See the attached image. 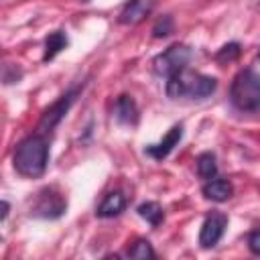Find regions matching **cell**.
Segmentation results:
<instances>
[{
	"mask_svg": "<svg viewBox=\"0 0 260 260\" xmlns=\"http://www.w3.org/2000/svg\"><path fill=\"white\" fill-rule=\"evenodd\" d=\"M47 162H49V134L37 130L35 134L24 136L16 144L12 154V165L20 177L26 179L43 177V173L47 171Z\"/></svg>",
	"mask_w": 260,
	"mask_h": 260,
	"instance_id": "1",
	"label": "cell"
},
{
	"mask_svg": "<svg viewBox=\"0 0 260 260\" xmlns=\"http://www.w3.org/2000/svg\"><path fill=\"white\" fill-rule=\"evenodd\" d=\"M217 87V79L199 71H193L189 67H183L181 71L167 77V95L171 100H205L209 98Z\"/></svg>",
	"mask_w": 260,
	"mask_h": 260,
	"instance_id": "2",
	"label": "cell"
},
{
	"mask_svg": "<svg viewBox=\"0 0 260 260\" xmlns=\"http://www.w3.org/2000/svg\"><path fill=\"white\" fill-rule=\"evenodd\" d=\"M230 102L240 112L260 110V73L254 69L238 71L230 85Z\"/></svg>",
	"mask_w": 260,
	"mask_h": 260,
	"instance_id": "3",
	"label": "cell"
},
{
	"mask_svg": "<svg viewBox=\"0 0 260 260\" xmlns=\"http://www.w3.org/2000/svg\"><path fill=\"white\" fill-rule=\"evenodd\" d=\"M65 211H67V197L55 185L43 187L30 205V215L43 219H57Z\"/></svg>",
	"mask_w": 260,
	"mask_h": 260,
	"instance_id": "4",
	"label": "cell"
},
{
	"mask_svg": "<svg viewBox=\"0 0 260 260\" xmlns=\"http://www.w3.org/2000/svg\"><path fill=\"white\" fill-rule=\"evenodd\" d=\"M193 57V51L187 47V45H171L169 49H165L162 53H158L154 59H152V71L160 77H169L177 71H181L183 67L189 65Z\"/></svg>",
	"mask_w": 260,
	"mask_h": 260,
	"instance_id": "5",
	"label": "cell"
},
{
	"mask_svg": "<svg viewBox=\"0 0 260 260\" xmlns=\"http://www.w3.org/2000/svg\"><path fill=\"white\" fill-rule=\"evenodd\" d=\"M83 89V83L81 85H75V87H71L69 91H65L55 104H51L45 112H43V116H41V122H39V132H43V134H49L63 118H65V114L69 112V108L73 106V102H75V98L79 95V91Z\"/></svg>",
	"mask_w": 260,
	"mask_h": 260,
	"instance_id": "6",
	"label": "cell"
},
{
	"mask_svg": "<svg viewBox=\"0 0 260 260\" xmlns=\"http://www.w3.org/2000/svg\"><path fill=\"white\" fill-rule=\"evenodd\" d=\"M228 228V215L223 211H211L199 230V246L201 248H213L223 238V232Z\"/></svg>",
	"mask_w": 260,
	"mask_h": 260,
	"instance_id": "7",
	"label": "cell"
},
{
	"mask_svg": "<svg viewBox=\"0 0 260 260\" xmlns=\"http://www.w3.org/2000/svg\"><path fill=\"white\" fill-rule=\"evenodd\" d=\"M154 6H156V0H128L118 14V22L134 26V24L142 22L154 10Z\"/></svg>",
	"mask_w": 260,
	"mask_h": 260,
	"instance_id": "8",
	"label": "cell"
},
{
	"mask_svg": "<svg viewBox=\"0 0 260 260\" xmlns=\"http://www.w3.org/2000/svg\"><path fill=\"white\" fill-rule=\"evenodd\" d=\"M181 138H183V124H175V126H171V130L162 136L160 142L148 144V146L144 148V154H148V156L154 158V160H162V158H167V156L173 152V148L181 142Z\"/></svg>",
	"mask_w": 260,
	"mask_h": 260,
	"instance_id": "9",
	"label": "cell"
},
{
	"mask_svg": "<svg viewBox=\"0 0 260 260\" xmlns=\"http://www.w3.org/2000/svg\"><path fill=\"white\" fill-rule=\"evenodd\" d=\"M114 118L118 120V124L122 126H136L138 124V118H140V112H138V106L134 102L132 95H118L116 98V104H114Z\"/></svg>",
	"mask_w": 260,
	"mask_h": 260,
	"instance_id": "10",
	"label": "cell"
},
{
	"mask_svg": "<svg viewBox=\"0 0 260 260\" xmlns=\"http://www.w3.org/2000/svg\"><path fill=\"white\" fill-rule=\"evenodd\" d=\"M201 193H203V197L209 199V201L223 203V201H228V199L234 195V187H232V183H230L228 179H219V177H215V179L205 181Z\"/></svg>",
	"mask_w": 260,
	"mask_h": 260,
	"instance_id": "11",
	"label": "cell"
},
{
	"mask_svg": "<svg viewBox=\"0 0 260 260\" xmlns=\"http://www.w3.org/2000/svg\"><path fill=\"white\" fill-rule=\"evenodd\" d=\"M124 209H126V197L122 195V191H110V193L102 199V203L98 205L95 215L108 219V217L120 215Z\"/></svg>",
	"mask_w": 260,
	"mask_h": 260,
	"instance_id": "12",
	"label": "cell"
},
{
	"mask_svg": "<svg viewBox=\"0 0 260 260\" xmlns=\"http://www.w3.org/2000/svg\"><path fill=\"white\" fill-rule=\"evenodd\" d=\"M69 45V41H67V35H65V30H55V32H51L47 39H45V53H43V61L47 63V61H51V59H55L65 47Z\"/></svg>",
	"mask_w": 260,
	"mask_h": 260,
	"instance_id": "13",
	"label": "cell"
},
{
	"mask_svg": "<svg viewBox=\"0 0 260 260\" xmlns=\"http://www.w3.org/2000/svg\"><path fill=\"white\" fill-rule=\"evenodd\" d=\"M195 167H197V175L203 179V181H209V179H215L217 177V158L213 152H201L195 160Z\"/></svg>",
	"mask_w": 260,
	"mask_h": 260,
	"instance_id": "14",
	"label": "cell"
},
{
	"mask_svg": "<svg viewBox=\"0 0 260 260\" xmlns=\"http://www.w3.org/2000/svg\"><path fill=\"white\" fill-rule=\"evenodd\" d=\"M138 215L142 217V219H146L152 228H158L160 223H162V219H165V209L156 203V201H144V203H140L138 205Z\"/></svg>",
	"mask_w": 260,
	"mask_h": 260,
	"instance_id": "15",
	"label": "cell"
},
{
	"mask_svg": "<svg viewBox=\"0 0 260 260\" xmlns=\"http://www.w3.org/2000/svg\"><path fill=\"white\" fill-rule=\"evenodd\" d=\"M128 256L134 258V260H146V258H154L156 254H154V250H152V246H150L148 240L138 238V240H134L132 246L128 248Z\"/></svg>",
	"mask_w": 260,
	"mask_h": 260,
	"instance_id": "16",
	"label": "cell"
},
{
	"mask_svg": "<svg viewBox=\"0 0 260 260\" xmlns=\"http://www.w3.org/2000/svg\"><path fill=\"white\" fill-rule=\"evenodd\" d=\"M173 32H175V20H173L171 14H162L152 26V37L154 39H165Z\"/></svg>",
	"mask_w": 260,
	"mask_h": 260,
	"instance_id": "17",
	"label": "cell"
},
{
	"mask_svg": "<svg viewBox=\"0 0 260 260\" xmlns=\"http://www.w3.org/2000/svg\"><path fill=\"white\" fill-rule=\"evenodd\" d=\"M240 53H242L240 43H228V45H223V47L215 53V61H217V63H230V61H236V59L240 57Z\"/></svg>",
	"mask_w": 260,
	"mask_h": 260,
	"instance_id": "18",
	"label": "cell"
},
{
	"mask_svg": "<svg viewBox=\"0 0 260 260\" xmlns=\"http://www.w3.org/2000/svg\"><path fill=\"white\" fill-rule=\"evenodd\" d=\"M248 248H250L252 254H258L260 256V228L254 230V232H250V236H248Z\"/></svg>",
	"mask_w": 260,
	"mask_h": 260,
	"instance_id": "19",
	"label": "cell"
},
{
	"mask_svg": "<svg viewBox=\"0 0 260 260\" xmlns=\"http://www.w3.org/2000/svg\"><path fill=\"white\" fill-rule=\"evenodd\" d=\"M8 209H10L8 201H2V221H4V219H6V215H8Z\"/></svg>",
	"mask_w": 260,
	"mask_h": 260,
	"instance_id": "20",
	"label": "cell"
},
{
	"mask_svg": "<svg viewBox=\"0 0 260 260\" xmlns=\"http://www.w3.org/2000/svg\"><path fill=\"white\" fill-rule=\"evenodd\" d=\"M258 61H260V51H258Z\"/></svg>",
	"mask_w": 260,
	"mask_h": 260,
	"instance_id": "21",
	"label": "cell"
},
{
	"mask_svg": "<svg viewBox=\"0 0 260 260\" xmlns=\"http://www.w3.org/2000/svg\"><path fill=\"white\" fill-rule=\"evenodd\" d=\"M83 2H89V0H83Z\"/></svg>",
	"mask_w": 260,
	"mask_h": 260,
	"instance_id": "22",
	"label": "cell"
},
{
	"mask_svg": "<svg viewBox=\"0 0 260 260\" xmlns=\"http://www.w3.org/2000/svg\"><path fill=\"white\" fill-rule=\"evenodd\" d=\"M258 6H260V4H258Z\"/></svg>",
	"mask_w": 260,
	"mask_h": 260,
	"instance_id": "23",
	"label": "cell"
}]
</instances>
